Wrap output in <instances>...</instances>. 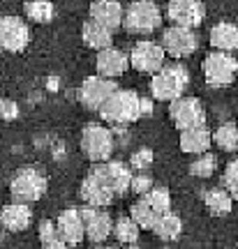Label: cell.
Here are the masks:
<instances>
[{"label":"cell","mask_w":238,"mask_h":249,"mask_svg":"<svg viewBox=\"0 0 238 249\" xmlns=\"http://www.w3.org/2000/svg\"><path fill=\"white\" fill-rule=\"evenodd\" d=\"M99 116L109 124H130L141 118V97L134 90L116 88L99 107Z\"/></svg>","instance_id":"cell-1"},{"label":"cell","mask_w":238,"mask_h":249,"mask_svg":"<svg viewBox=\"0 0 238 249\" xmlns=\"http://www.w3.org/2000/svg\"><path fill=\"white\" fill-rule=\"evenodd\" d=\"M120 26L130 35H150L162 26L159 7L153 0H134L123 9V23Z\"/></svg>","instance_id":"cell-2"},{"label":"cell","mask_w":238,"mask_h":249,"mask_svg":"<svg viewBox=\"0 0 238 249\" xmlns=\"http://www.w3.org/2000/svg\"><path fill=\"white\" fill-rule=\"evenodd\" d=\"M187 70L183 65H162L153 79H150V95L159 102H171L183 95V90L187 88Z\"/></svg>","instance_id":"cell-3"},{"label":"cell","mask_w":238,"mask_h":249,"mask_svg":"<svg viewBox=\"0 0 238 249\" xmlns=\"http://www.w3.org/2000/svg\"><path fill=\"white\" fill-rule=\"evenodd\" d=\"M81 150L90 161H106L114 155V134L104 124L90 123L81 132Z\"/></svg>","instance_id":"cell-4"},{"label":"cell","mask_w":238,"mask_h":249,"mask_svg":"<svg viewBox=\"0 0 238 249\" xmlns=\"http://www.w3.org/2000/svg\"><path fill=\"white\" fill-rule=\"evenodd\" d=\"M236 71H238V60L229 51H218L215 49L203 60V79L213 88H224V86L234 83Z\"/></svg>","instance_id":"cell-5"},{"label":"cell","mask_w":238,"mask_h":249,"mask_svg":"<svg viewBox=\"0 0 238 249\" xmlns=\"http://www.w3.org/2000/svg\"><path fill=\"white\" fill-rule=\"evenodd\" d=\"M9 192L14 201L35 203L46 192V178L37 169H21L9 182Z\"/></svg>","instance_id":"cell-6"},{"label":"cell","mask_w":238,"mask_h":249,"mask_svg":"<svg viewBox=\"0 0 238 249\" xmlns=\"http://www.w3.org/2000/svg\"><path fill=\"white\" fill-rule=\"evenodd\" d=\"M90 176H95L114 196H123L130 192L132 171H130V166H125L123 161H97L95 169L90 171Z\"/></svg>","instance_id":"cell-7"},{"label":"cell","mask_w":238,"mask_h":249,"mask_svg":"<svg viewBox=\"0 0 238 249\" xmlns=\"http://www.w3.org/2000/svg\"><path fill=\"white\" fill-rule=\"evenodd\" d=\"M199 46V37L192 28H183V26H171L162 30V49L164 53L174 55V58H185L192 55Z\"/></svg>","instance_id":"cell-8"},{"label":"cell","mask_w":238,"mask_h":249,"mask_svg":"<svg viewBox=\"0 0 238 249\" xmlns=\"http://www.w3.org/2000/svg\"><path fill=\"white\" fill-rule=\"evenodd\" d=\"M127 58H130V67L137 70L139 74H155L164 65V49H162V44L143 39V42L132 46Z\"/></svg>","instance_id":"cell-9"},{"label":"cell","mask_w":238,"mask_h":249,"mask_svg":"<svg viewBox=\"0 0 238 249\" xmlns=\"http://www.w3.org/2000/svg\"><path fill=\"white\" fill-rule=\"evenodd\" d=\"M169 116L176 124V129H187L197 124H206V111L197 97H176L171 99Z\"/></svg>","instance_id":"cell-10"},{"label":"cell","mask_w":238,"mask_h":249,"mask_svg":"<svg viewBox=\"0 0 238 249\" xmlns=\"http://www.w3.org/2000/svg\"><path fill=\"white\" fill-rule=\"evenodd\" d=\"M116 88H118V86H116L114 79H106L102 74L88 76L79 88V102L88 108V111H99V107L104 104L106 97H109Z\"/></svg>","instance_id":"cell-11"},{"label":"cell","mask_w":238,"mask_h":249,"mask_svg":"<svg viewBox=\"0 0 238 249\" xmlns=\"http://www.w3.org/2000/svg\"><path fill=\"white\" fill-rule=\"evenodd\" d=\"M30 42V30L19 17H0V49L19 53Z\"/></svg>","instance_id":"cell-12"},{"label":"cell","mask_w":238,"mask_h":249,"mask_svg":"<svg viewBox=\"0 0 238 249\" xmlns=\"http://www.w3.org/2000/svg\"><path fill=\"white\" fill-rule=\"evenodd\" d=\"M79 213L81 219H83V226H86V238L93 245H102L111 235V229H114L111 214L104 213V208H95V205H86Z\"/></svg>","instance_id":"cell-13"},{"label":"cell","mask_w":238,"mask_h":249,"mask_svg":"<svg viewBox=\"0 0 238 249\" xmlns=\"http://www.w3.org/2000/svg\"><path fill=\"white\" fill-rule=\"evenodd\" d=\"M203 17H206V9L199 0H169L167 7V18L174 26H183V28H199L201 26Z\"/></svg>","instance_id":"cell-14"},{"label":"cell","mask_w":238,"mask_h":249,"mask_svg":"<svg viewBox=\"0 0 238 249\" xmlns=\"http://www.w3.org/2000/svg\"><path fill=\"white\" fill-rule=\"evenodd\" d=\"M95 67H97V74H102L106 79H116V76H120V74L127 71L130 58L120 49H116V46H104V49L97 51Z\"/></svg>","instance_id":"cell-15"},{"label":"cell","mask_w":238,"mask_h":249,"mask_svg":"<svg viewBox=\"0 0 238 249\" xmlns=\"http://www.w3.org/2000/svg\"><path fill=\"white\" fill-rule=\"evenodd\" d=\"M58 233L65 245H79L83 238H86V226H83V219H81V213L77 208H67L58 214Z\"/></svg>","instance_id":"cell-16"},{"label":"cell","mask_w":238,"mask_h":249,"mask_svg":"<svg viewBox=\"0 0 238 249\" xmlns=\"http://www.w3.org/2000/svg\"><path fill=\"white\" fill-rule=\"evenodd\" d=\"M33 222V213H30V205L21 203V201H14V203L5 205L0 210V226L9 233H21L26 231Z\"/></svg>","instance_id":"cell-17"},{"label":"cell","mask_w":238,"mask_h":249,"mask_svg":"<svg viewBox=\"0 0 238 249\" xmlns=\"http://www.w3.org/2000/svg\"><path fill=\"white\" fill-rule=\"evenodd\" d=\"M90 18L106 26L109 30H118L123 23V5L118 0H93L90 2Z\"/></svg>","instance_id":"cell-18"},{"label":"cell","mask_w":238,"mask_h":249,"mask_svg":"<svg viewBox=\"0 0 238 249\" xmlns=\"http://www.w3.org/2000/svg\"><path fill=\"white\" fill-rule=\"evenodd\" d=\"M213 134L208 132L206 124H197V127H187L180 129V150L187 155H201L211 148Z\"/></svg>","instance_id":"cell-19"},{"label":"cell","mask_w":238,"mask_h":249,"mask_svg":"<svg viewBox=\"0 0 238 249\" xmlns=\"http://www.w3.org/2000/svg\"><path fill=\"white\" fill-rule=\"evenodd\" d=\"M79 194H81V198L86 201V205H95V208H106V205L114 203V198H116V196L111 194L95 176H90V173H88V178L81 182Z\"/></svg>","instance_id":"cell-20"},{"label":"cell","mask_w":238,"mask_h":249,"mask_svg":"<svg viewBox=\"0 0 238 249\" xmlns=\"http://www.w3.org/2000/svg\"><path fill=\"white\" fill-rule=\"evenodd\" d=\"M81 37H83L86 46L99 51V49H104V46H111V42H114V30H109L106 26L88 18V21L83 23V28H81Z\"/></svg>","instance_id":"cell-21"},{"label":"cell","mask_w":238,"mask_h":249,"mask_svg":"<svg viewBox=\"0 0 238 249\" xmlns=\"http://www.w3.org/2000/svg\"><path fill=\"white\" fill-rule=\"evenodd\" d=\"M211 44L218 51H238V26L222 21L211 30Z\"/></svg>","instance_id":"cell-22"},{"label":"cell","mask_w":238,"mask_h":249,"mask_svg":"<svg viewBox=\"0 0 238 249\" xmlns=\"http://www.w3.org/2000/svg\"><path fill=\"white\" fill-rule=\"evenodd\" d=\"M153 233L164 242L178 240L180 233H183V222H180V217H178L176 213L167 210V213H162L158 217V222H155V226H153Z\"/></svg>","instance_id":"cell-23"},{"label":"cell","mask_w":238,"mask_h":249,"mask_svg":"<svg viewBox=\"0 0 238 249\" xmlns=\"http://www.w3.org/2000/svg\"><path fill=\"white\" fill-rule=\"evenodd\" d=\"M203 203H206V208H208L215 217H220V214L231 213V208H234V196H231L227 189H211V192L203 194Z\"/></svg>","instance_id":"cell-24"},{"label":"cell","mask_w":238,"mask_h":249,"mask_svg":"<svg viewBox=\"0 0 238 249\" xmlns=\"http://www.w3.org/2000/svg\"><path fill=\"white\" fill-rule=\"evenodd\" d=\"M139 231H141V229H139V224L134 222L132 217H118L114 222L111 235H114L120 245H134V242L139 240Z\"/></svg>","instance_id":"cell-25"},{"label":"cell","mask_w":238,"mask_h":249,"mask_svg":"<svg viewBox=\"0 0 238 249\" xmlns=\"http://www.w3.org/2000/svg\"><path fill=\"white\" fill-rule=\"evenodd\" d=\"M213 141H215V145L224 152L238 150V127L234 123L220 124V127L215 129V134H213Z\"/></svg>","instance_id":"cell-26"},{"label":"cell","mask_w":238,"mask_h":249,"mask_svg":"<svg viewBox=\"0 0 238 249\" xmlns=\"http://www.w3.org/2000/svg\"><path fill=\"white\" fill-rule=\"evenodd\" d=\"M23 12H26V17L30 21H35V23H49L53 18V2L51 0H26V5H23Z\"/></svg>","instance_id":"cell-27"},{"label":"cell","mask_w":238,"mask_h":249,"mask_svg":"<svg viewBox=\"0 0 238 249\" xmlns=\"http://www.w3.org/2000/svg\"><path fill=\"white\" fill-rule=\"evenodd\" d=\"M130 217L139 224V229L153 231V226H155V222H158L159 213H155V210H153V208H150L143 198H139V201H137V203H132V208H130Z\"/></svg>","instance_id":"cell-28"},{"label":"cell","mask_w":238,"mask_h":249,"mask_svg":"<svg viewBox=\"0 0 238 249\" xmlns=\"http://www.w3.org/2000/svg\"><path fill=\"white\" fill-rule=\"evenodd\" d=\"M141 198L150 205V208H153V210H155V213H159V214L167 213V210H171V194H169L167 189H162V187H159V189L150 187Z\"/></svg>","instance_id":"cell-29"},{"label":"cell","mask_w":238,"mask_h":249,"mask_svg":"<svg viewBox=\"0 0 238 249\" xmlns=\"http://www.w3.org/2000/svg\"><path fill=\"white\" fill-rule=\"evenodd\" d=\"M215 166H218L215 155L201 152V155H197V160L190 164V173H192L194 178H211L213 173H215Z\"/></svg>","instance_id":"cell-30"},{"label":"cell","mask_w":238,"mask_h":249,"mask_svg":"<svg viewBox=\"0 0 238 249\" xmlns=\"http://www.w3.org/2000/svg\"><path fill=\"white\" fill-rule=\"evenodd\" d=\"M40 242H42V247H65V242H62L60 233H58V226L49 219L44 222H40Z\"/></svg>","instance_id":"cell-31"},{"label":"cell","mask_w":238,"mask_h":249,"mask_svg":"<svg viewBox=\"0 0 238 249\" xmlns=\"http://www.w3.org/2000/svg\"><path fill=\"white\" fill-rule=\"evenodd\" d=\"M222 185H224V189H227L234 198H238V160L227 164L224 176H222Z\"/></svg>","instance_id":"cell-32"},{"label":"cell","mask_w":238,"mask_h":249,"mask_svg":"<svg viewBox=\"0 0 238 249\" xmlns=\"http://www.w3.org/2000/svg\"><path fill=\"white\" fill-rule=\"evenodd\" d=\"M150 164H153V150H148V148H141V150H137L130 157V166L137 171L150 169Z\"/></svg>","instance_id":"cell-33"},{"label":"cell","mask_w":238,"mask_h":249,"mask_svg":"<svg viewBox=\"0 0 238 249\" xmlns=\"http://www.w3.org/2000/svg\"><path fill=\"white\" fill-rule=\"evenodd\" d=\"M153 187V178L146 176V173H139V176H132L130 180V192H134L137 196H143Z\"/></svg>","instance_id":"cell-34"},{"label":"cell","mask_w":238,"mask_h":249,"mask_svg":"<svg viewBox=\"0 0 238 249\" xmlns=\"http://www.w3.org/2000/svg\"><path fill=\"white\" fill-rule=\"evenodd\" d=\"M17 116H19L17 102H12V99H0V118H2V120H14Z\"/></svg>","instance_id":"cell-35"},{"label":"cell","mask_w":238,"mask_h":249,"mask_svg":"<svg viewBox=\"0 0 238 249\" xmlns=\"http://www.w3.org/2000/svg\"><path fill=\"white\" fill-rule=\"evenodd\" d=\"M150 111H153L150 102H148V99H141V116H143V113H150Z\"/></svg>","instance_id":"cell-36"}]
</instances>
